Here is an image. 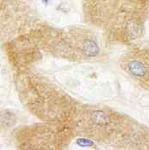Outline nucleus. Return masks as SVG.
Wrapping results in <instances>:
<instances>
[{"label":"nucleus","instance_id":"1","mask_svg":"<svg viewBox=\"0 0 149 150\" xmlns=\"http://www.w3.org/2000/svg\"><path fill=\"white\" fill-rule=\"evenodd\" d=\"M120 65L134 81L149 91V45L133 47L123 56Z\"/></svg>","mask_w":149,"mask_h":150}]
</instances>
